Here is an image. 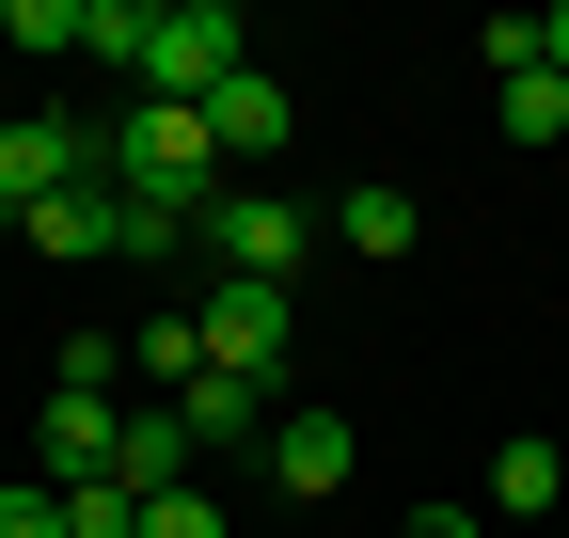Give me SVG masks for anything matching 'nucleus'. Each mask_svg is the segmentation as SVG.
Returning a JSON list of instances; mask_svg holds the SVG:
<instances>
[{
  "label": "nucleus",
  "instance_id": "nucleus-1",
  "mask_svg": "<svg viewBox=\"0 0 569 538\" xmlns=\"http://www.w3.org/2000/svg\"><path fill=\"white\" fill-rule=\"evenodd\" d=\"M190 253H206V286H301V253H317V222H301V190H269V175H238L222 207L190 222Z\"/></svg>",
  "mask_w": 569,
  "mask_h": 538
},
{
  "label": "nucleus",
  "instance_id": "nucleus-2",
  "mask_svg": "<svg viewBox=\"0 0 569 538\" xmlns=\"http://www.w3.org/2000/svg\"><path fill=\"white\" fill-rule=\"evenodd\" d=\"M80 175H111V127H80V111H17L0 127V222H32L48 190H80Z\"/></svg>",
  "mask_w": 569,
  "mask_h": 538
},
{
  "label": "nucleus",
  "instance_id": "nucleus-3",
  "mask_svg": "<svg viewBox=\"0 0 569 538\" xmlns=\"http://www.w3.org/2000/svg\"><path fill=\"white\" fill-rule=\"evenodd\" d=\"M206 365L222 380H253V396H284V286H206Z\"/></svg>",
  "mask_w": 569,
  "mask_h": 538
},
{
  "label": "nucleus",
  "instance_id": "nucleus-4",
  "mask_svg": "<svg viewBox=\"0 0 569 538\" xmlns=\"http://www.w3.org/2000/svg\"><path fill=\"white\" fill-rule=\"evenodd\" d=\"M253 459H269V491H284V507H332V491H348V459H365V428H348V412H269Z\"/></svg>",
  "mask_w": 569,
  "mask_h": 538
},
{
  "label": "nucleus",
  "instance_id": "nucleus-5",
  "mask_svg": "<svg viewBox=\"0 0 569 538\" xmlns=\"http://www.w3.org/2000/svg\"><path fill=\"white\" fill-rule=\"evenodd\" d=\"M17 238H32L48 269H111V253H127V190H111V175H80V190H48Z\"/></svg>",
  "mask_w": 569,
  "mask_h": 538
},
{
  "label": "nucleus",
  "instance_id": "nucleus-6",
  "mask_svg": "<svg viewBox=\"0 0 569 538\" xmlns=\"http://www.w3.org/2000/svg\"><path fill=\"white\" fill-rule=\"evenodd\" d=\"M111 428H127L111 396H80V380H48V428H32V476H48V491H80V476H111Z\"/></svg>",
  "mask_w": 569,
  "mask_h": 538
},
{
  "label": "nucleus",
  "instance_id": "nucleus-7",
  "mask_svg": "<svg viewBox=\"0 0 569 538\" xmlns=\"http://www.w3.org/2000/svg\"><path fill=\"white\" fill-rule=\"evenodd\" d=\"M206 143H222V175H253V159H284V80H269V63H238V80L206 96Z\"/></svg>",
  "mask_w": 569,
  "mask_h": 538
},
{
  "label": "nucleus",
  "instance_id": "nucleus-8",
  "mask_svg": "<svg viewBox=\"0 0 569 538\" xmlns=\"http://www.w3.org/2000/svg\"><path fill=\"white\" fill-rule=\"evenodd\" d=\"M174 428H190V459H206V444H269V396H253V380H222V365H206V380L174 396Z\"/></svg>",
  "mask_w": 569,
  "mask_h": 538
},
{
  "label": "nucleus",
  "instance_id": "nucleus-9",
  "mask_svg": "<svg viewBox=\"0 0 569 538\" xmlns=\"http://www.w3.org/2000/svg\"><path fill=\"white\" fill-rule=\"evenodd\" d=\"M127 380H142V396H190V380H206V332H190V317H142V332H127Z\"/></svg>",
  "mask_w": 569,
  "mask_h": 538
},
{
  "label": "nucleus",
  "instance_id": "nucleus-10",
  "mask_svg": "<svg viewBox=\"0 0 569 538\" xmlns=\"http://www.w3.org/2000/svg\"><path fill=\"white\" fill-rule=\"evenodd\" d=\"M332 238L396 269V253H411V190H396V175H365V190H348V207H332Z\"/></svg>",
  "mask_w": 569,
  "mask_h": 538
},
{
  "label": "nucleus",
  "instance_id": "nucleus-11",
  "mask_svg": "<svg viewBox=\"0 0 569 538\" xmlns=\"http://www.w3.org/2000/svg\"><path fill=\"white\" fill-rule=\"evenodd\" d=\"M553 491H569V459H553V444H538V428H522V444H507V459H490V507H522V522H538V507H553Z\"/></svg>",
  "mask_w": 569,
  "mask_h": 538
},
{
  "label": "nucleus",
  "instance_id": "nucleus-12",
  "mask_svg": "<svg viewBox=\"0 0 569 538\" xmlns=\"http://www.w3.org/2000/svg\"><path fill=\"white\" fill-rule=\"evenodd\" d=\"M507 143H569V80H553V63L507 80Z\"/></svg>",
  "mask_w": 569,
  "mask_h": 538
},
{
  "label": "nucleus",
  "instance_id": "nucleus-13",
  "mask_svg": "<svg viewBox=\"0 0 569 538\" xmlns=\"http://www.w3.org/2000/svg\"><path fill=\"white\" fill-rule=\"evenodd\" d=\"M63 538H142V491L127 476H80V491H63Z\"/></svg>",
  "mask_w": 569,
  "mask_h": 538
},
{
  "label": "nucleus",
  "instance_id": "nucleus-14",
  "mask_svg": "<svg viewBox=\"0 0 569 538\" xmlns=\"http://www.w3.org/2000/svg\"><path fill=\"white\" fill-rule=\"evenodd\" d=\"M0 32H17V48H96V0H17Z\"/></svg>",
  "mask_w": 569,
  "mask_h": 538
},
{
  "label": "nucleus",
  "instance_id": "nucleus-15",
  "mask_svg": "<svg viewBox=\"0 0 569 538\" xmlns=\"http://www.w3.org/2000/svg\"><path fill=\"white\" fill-rule=\"evenodd\" d=\"M142 538H238V522L206 507V476H190V491H159V507H142Z\"/></svg>",
  "mask_w": 569,
  "mask_h": 538
},
{
  "label": "nucleus",
  "instance_id": "nucleus-16",
  "mask_svg": "<svg viewBox=\"0 0 569 538\" xmlns=\"http://www.w3.org/2000/svg\"><path fill=\"white\" fill-rule=\"evenodd\" d=\"M0 538H63V491H48V476H17V491H0Z\"/></svg>",
  "mask_w": 569,
  "mask_h": 538
},
{
  "label": "nucleus",
  "instance_id": "nucleus-17",
  "mask_svg": "<svg viewBox=\"0 0 569 538\" xmlns=\"http://www.w3.org/2000/svg\"><path fill=\"white\" fill-rule=\"evenodd\" d=\"M411 538H490V522L475 507H411Z\"/></svg>",
  "mask_w": 569,
  "mask_h": 538
},
{
  "label": "nucleus",
  "instance_id": "nucleus-18",
  "mask_svg": "<svg viewBox=\"0 0 569 538\" xmlns=\"http://www.w3.org/2000/svg\"><path fill=\"white\" fill-rule=\"evenodd\" d=\"M538 63H553V80H569V0H553V17H538Z\"/></svg>",
  "mask_w": 569,
  "mask_h": 538
}]
</instances>
